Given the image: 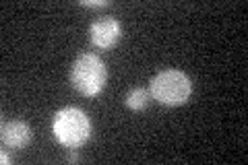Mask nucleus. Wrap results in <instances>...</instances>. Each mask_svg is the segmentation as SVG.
Instances as JSON below:
<instances>
[{
  "label": "nucleus",
  "mask_w": 248,
  "mask_h": 165,
  "mask_svg": "<svg viewBox=\"0 0 248 165\" xmlns=\"http://www.w3.org/2000/svg\"><path fill=\"white\" fill-rule=\"evenodd\" d=\"M122 37V25L114 17H99L89 25V42L99 50H112Z\"/></svg>",
  "instance_id": "20e7f679"
},
{
  "label": "nucleus",
  "mask_w": 248,
  "mask_h": 165,
  "mask_svg": "<svg viewBox=\"0 0 248 165\" xmlns=\"http://www.w3.org/2000/svg\"><path fill=\"white\" fill-rule=\"evenodd\" d=\"M149 95L151 93L143 89V87H135L126 93V97H124V104H126L128 109H133V112H141V109L147 107L149 104Z\"/></svg>",
  "instance_id": "423d86ee"
},
{
  "label": "nucleus",
  "mask_w": 248,
  "mask_h": 165,
  "mask_svg": "<svg viewBox=\"0 0 248 165\" xmlns=\"http://www.w3.org/2000/svg\"><path fill=\"white\" fill-rule=\"evenodd\" d=\"M52 132L64 149H79L91 136V120L79 107H64L54 116Z\"/></svg>",
  "instance_id": "7ed1b4c3"
},
{
  "label": "nucleus",
  "mask_w": 248,
  "mask_h": 165,
  "mask_svg": "<svg viewBox=\"0 0 248 165\" xmlns=\"http://www.w3.org/2000/svg\"><path fill=\"white\" fill-rule=\"evenodd\" d=\"M108 83V66L104 60L91 52L81 54L73 62L71 68V85L85 97H95L104 91Z\"/></svg>",
  "instance_id": "f03ea898"
},
{
  "label": "nucleus",
  "mask_w": 248,
  "mask_h": 165,
  "mask_svg": "<svg viewBox=\"0 0 248 165\" xmlns=\"http://www.w3.org/2000/svg\"><path fill=\"white\" fill-rule=\"evenodd\" d=\"M31 132L29 124L23 120H9L2 124V130H0V138H2L4 147L9 149H25L31 143Z\"/></svg>",
  "instance_id": "39448f33"
},
{
  "label": "nucleus",
  "mask_w": 248,
  "mask_h": 165,
  "mask_svg": "<svg viewBox=\"0 0 248 165\" xmlns=\"http://www.w3.org/2000/svg\"><path fill=\"white\" fill-rule=\"evenodd\" d=\"M110 0H81V6H89V9H99V6H108Z\"/></svg>",
  "instance_id": "0eeeda50"
},
{
  "label": "nucleus",
  "mask_w": 248,
  "mask_h": 165,
  "mask_svg": "<svg viewBox=\"0 0 248 165\" xmlns=\"http://www.w3.org/2000/svg\"><path fill=\"white\" fill-rule=\"evenodd\" d=\"M0 161H2L4 165H9V163H11V157L6 155V151H2V153H0Z\"/></svg>",
  "instance_id": "6e6552de"
},
{
  "label": "nucleus",
  "mask_w": 248,
  "mask_h": 165,
  "mask_svg": "<svg viewBox=\"0 0 248 165\" xmlns=\"http://www.w3.org/2000/svg\"><path fill=\"white\" fill-rule=\"evenodd\" d=\"M149 93L161 105L178 107L184 105L192 95V81L190 76L176 68H166L157 73L149 83Z\"/></svg>",
  "instance_id": "f257e3e1"
}]
</instances>
